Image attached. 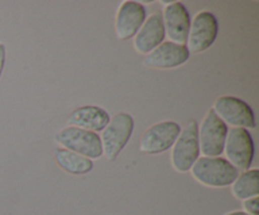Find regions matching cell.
<instances>
[{
  "label": "cell",
  "instance_id": "obj_19",
  "mask_svg": "<svg viewBox=\"0 0 259 215\" xmlns=\"http://www.w3.org/2000/svg\"><path fill=\"white\" fill-rule=\"evenodd\" d=\"M224 215H249V214H247L245 211H242V210H234V211L225 212Z\"/></svg>",
  "mask_w": 259,
  "mask_h": 215
},
{
  "label": "cell",
  "instance_id": "obj_16",
  "mask_svg": "<svg viewBox=\"0 0 259 215\" xmlns=\"http://www.w3.org/2000/svg\"><path fill=\"white\" fill-rule=\"evenodd\" d=\"M232 194L235 199L242 201L259 196V169L249 168L238 175L232 184Z\"/></svg>",
  "mask_w": 259,
  "mask_h": 215
},
{
  "label": "cell",
  "instance_id": "obj_2",
  "mask_svg": "<svg viewBox=\"0 0 259 215\" xmlns=\"http://www.w3.org/2000/svg\"><path fill=\"white\" fill-rule=\"evenodd\" d=\"M134 131V119L128 113H118L111 116L108 125L101 133L103 154L108 161H115L128 142Z\"/></svg>",
  "mask_w": 259,
  "mask_h": 215
},
{
  "label": "cell",
  "instance_id": "obj_5",
  "mask_svg": "<svg viewBox=\"0 0 259 215\" xmlns=\"http://www.w3.org/2000/svg\"><path fill=\"white\" fill-rule=\"evenodd\" d=\"M211 109L227 125L233 128H243L249 131L257 126L253 109L250 108L249 104L237 96H220L215 100Z\"/></svg>",
  "mask_w": 259,
  "mask_h": 215
},
{
  "label": "cell",
  "instance_id": "obj_3",
  "mask_svg": "<svg viewBox=\"0 0 259 215\" xmlns=\"http://www.w3.org/2000/svg\"><path fill=\"white\" fill-rule=\"evenodd\" d=\"M171 149L172 167L177 172H189L201 154L199 144V124L195 119H191L184 128H181L179 138Z\"/></svg>",
  "mask_w": 259,
  "mask_h": 215
},
{
  "label": "cell",
  "instance_id": "obj_10",
  "mask_svg": "<svg viewBox=\"0 0 259 215\" xmlns=\"http://www.w3.org/2000/svg\"><path fill=\"white\" fill-rule=\"evenodd\" d=\"M164 33L169 38V42L186 46L189 37L191 18L187 8L181 2L168 3L162 13Z\"/></svg>",
  "mask_w": 259,
  "mask_h": 215
},
{
  "label": "cell",
  "instance_id": "obj_13",
  "mask_svg": "<svg viewBox=\"0 0 259 215\" xmlns=\"http://www.w3.org/2000/svg\"><path fill=\"white\" fill-rule=\"evenodd\" d=\"M164 38L166 33L162 13H153L147 18L141 29L134 35L133 45L137 52L141 55H148L162 42H164Z\"/></svg>",
  "mask_w": 259,
  "mask_h": 215
},
{
  "label": "cell",
  "instance_id": "obj_8",
  "mask_svg": "<svg viewBox=\"0 0 259 215\" xmlns=\"http://www.w3.org/2000/svg\"><path fill=\"white\" fill-rule=\"evenodd\" d=\"M181 125L176 121L164 120L149 126L139 142V152L144 154H159L174 147L179 138Z\"/></svg>",
  "mask_w": 259,
  "mask_h": 215
},
{
  "label": "cell",
  "instance_id": "obj_1",
  "mask_svg": "<svg viewBox=\"0 0 259 215\" xmlns=\"http://www.w3.org/2000/svg\"><path fill=\"white\" fill-rule=\"evenodd\" d=\"M192 177L207 187H228L239 175V171L223 157H199L191 167Z\"/></svg>",
  "mask_w": 259,
  "mask_h": 215
},
{
  "label": "cell",
  "instance_id": "obj_17",
  "mask_svg": "<svg viewBox=\"0 0 259 215\" xmlns=\"http://www.w3.org/2000/svg\"><path fill=\"white\" fill-rule=\"evenodd\" d=\"M244 211L249 215H259V196L250 197L243 201Z\"/></svg>",
  "mask_w": 259,
  "mask_h": 215
},
{
  "label": "cell",
  "instance_id": "obj_9",
  "mask_svg": "<svg viewBox=\"0 0 259 215\" xmlns=\"http://www.w3.org/2000/svg\"><path fill=\"white\" fill-rule=\"evenodd\" d=\"M224 152L228 161L238 171L249 169L254 157V142L249 131L243 128H230L228 131Z\"/></svg>",
  "mask_w": 259,
  "mask_h": 215
},
{
  "label": "cell",
  "instance_id": "obj_18",
  "mask_svg": "<svg viewBox=\"0 0 259 215\" xmlns=\"http://www.w3.org/2000/svg\"><path fill=\"white\" fill-rule=\"evenodd\" d=\"M5 60H7V48H5L4 43H0V78H2L3 70H4Z\"/></svg>",
  "mask_w": 259,
  "mask_h": 215
},
{
  "label": "cell",
  "instance_id": "obj_7",
  "mask_svg": "<svg viewBox=\"0 0 259 215\" xmlns=\"http://www.w3.org/2000/svg\"><path fill=\"white\" fill-rule=\"evenodd\" d=\"M219 33V22L215 14L207 10L197 13L191 22L186 47L191 53H201L209 50Z\"/></svg>",
  "mask_w": 259,
  "mask_h": 215
},
{
  "label": "cell",
  "instance_id": "obj_6",
  "mask_svg": "<svg viewBox=\"0 0 259 215\" xmlns=\"http://www.w3.org/2000/svg\"><path fill=\"white\" fill-rule=\"evenodd\" d=\"M227 124L210 109L199 126L200 153L205 157H220L224 153L228 136Z\"/></svg>",
  "mask_w": 259,
  "mask_h": 215
},
{
  "label": "cell",
  "instance_id": "obj_4",
  "mask_svg": "<svg viewBox=\"0 0 259 215\" xmlns=\"http://www.w3.org/2000/svg\"><path fill=\"white\" fill-rule=\"evenodd\" d=\"M55 141L62 148L86 157L91 161L103 156L100 136L94 132L68 125L56 133Z\"/></svg>",
  "mask_w": 259,
  "mask_h": 215
},
{
  "label": "cell",
  "instance_id": "obj_11",
  "mask_svg": "<svg viewBox=\"0 0 259 215\" xmlns=\"http://www.w3.org/2000/svg\"><path fill=\"white\" fill-rule=\"evenodd\" d=\"M147 19L143 4L133 0L121 3L115 17V35L119 40H128L138 33Z\"/></svg>",
  "mask_w": 259,
  "mask_h": 215
},
{
  "label": "cell",
  "instance_id": "obj_15",
  "mask_svg": "<svg viewBox=\"0 0 259 215\" xmlns=\"http://www.w3.org/2000/svg\"><path fill=\"white\" fill-rule=\"evenodd\" d=\"M55 161L65 172L71 175H86L93 171L94 162L86 157L67 151L65 148H57L55 151Z\"/></svg>",
  "mask_w": 259,
  "mask_h": 215
},
{
  "label": "cell",
  "instance_id": "obj_14",
  "mask_svg": "<svg viewBox=\"0 0 259 215\" xmlns=\"http://www.w3.org/2000/svg\"><path fill=\"white\" fill-rule=\"evenodd\" d=\"M110 114L98 105H83L73 110L67 116V124L71 126L85 129V131L99 133L110 121Z\"/></svg>",
  "mask_w": 259,
  "mask_h": 215
},
{
  "label": "cell",
  "instance_id": "obj_12",
  "mask_svg": "<svg viewBox=\"0 0 259 215\" xmlns=\"http://www.w3.org/2000/svg\"><path fill=\"white\" fill-rule=\"evenodd\" d=\"M190 56L191 55L185 45H177V43L166 40L148 55H146L143 65L151 68L168 70V68H176L186 63Z\"/></svg>",
  "mask_w": 259,
  "mask_h": 215
}]
</instances>
